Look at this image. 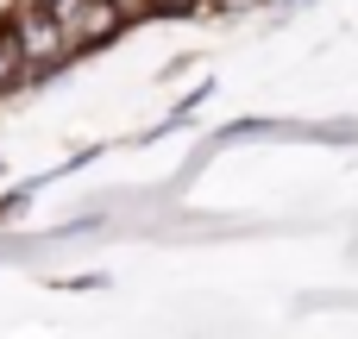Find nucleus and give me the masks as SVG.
<instances>
[{"label": "nucleus", "mask_w": 358, "mask_h": 339, "mask_svg": "<svg viewBox=\"0 0 358 339\" xmlns=\"http://www.w3.org/2000/svg\"><path fill=\"white\" fill-rule=\"evenodd\" d=\"M201 6H264V0H201Z\"/></svg>", "instance_id": "obj_1"}]
</instances>
